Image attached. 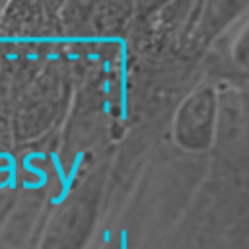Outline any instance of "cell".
Segmentation results:
<instances>
[{
    "mask_svg": "<svg viewBox=\"0 0 249 249\" xmlns=\"http://www.w3.org/2000/svg\"><path fill=\"white\" fill-rule=\"evenodd\" d=\"M74 89L76 84L60 41L49 62L16 105L12 115V138L16 150L35 146L60 134L72 107Z\"/></svg>",
    "mask_w": 249,
    "mask_h": 249,
    "instance_id": "obj_1",
    "label": "cell"
},
{
    "mask_svg": "<svg viewBox=\"0 0 249 249\" xmlns=\"http://www.w3.org/2000/svg\"><path fill=\"white\" fill-rule=\"evenodd\" d=\"M109 187V160L84 169L47 212L35 249H86Z\"/></svg>",
    "mask_w": 249,
    "mask_h": 249,
    "instance_id": "obj_2",
    "label": "cell"
},
{
    "mask_svg": "<svg viewBox=\"0 0 249 249\" xmlns=\"http://www.w3.org/2000/svg\"><path fill=\"white\" fill-rule=\"evenodd\" d=\"M222 95L214 78L193 84L171 111L169 138L173 146L189 156H204L218 144Z\"/></svg>",
    "mask_w": 249,
    "mask_h": 249,
    "instance_id": "obj_3",
    "label": "cell"
},
{
    "mask_svg": "<svg viewBox=\"0 0 249 249\" xmlns=\"http://www.w3.org/2000/svg\"><path fill=\"white\" fill-rule=\"evenodd\" d=\"M136 4L130 2H62V41L111 43L126 41Z\"/></svg>",
    "mask_w": 249,
    "mask_h": 249,
    "instance_id": "obj_4",
    "label": "cell"
},
{
    "mask_svg": "<svg viewBox=\"0 0 249 249\" xmlns=\"http://www.w3.org/2000/svg\"><path fill=\"white\" fill-rule=\"evenodd\" d=\"M62 2H8L0 16V41H62Z\"/></svg>",
    "mask_w": 249,
    "mask_h": 249,
    "instance_id": "obj_5",
    "label": "cell"
},
{
    "mask_svg": "<svg viewBox=\"0 0 249 249\" xmlns=\"http://www.w3.org/2000/svg\"><path fill=\"white\" fill-rule=\"evenodd\" d=\"M222 39L226 47L218 51V62H210V68L218 74L214 80L237 86L249 84V6Z\"/></svg>",
    "mask_w": 249,
    "mask_h": 249,
    "instance_id": "obj_6",
    "label": "cell"
},
{
    "mask_svg": "<svg viewBox=\"0 0 249 249\" xmlns=\"http://www.w3.org/2000/svg\"><path fill=\"white\" fill-rule=\"evenodd\" d=\"M2 10H4V4L0 2V16H2Z\"/></svg>",
    "mask_w": 249,
    "mask_h": 249,
    "instance_id": "obj_7",
    "label": "cell"
}]
</instances>
